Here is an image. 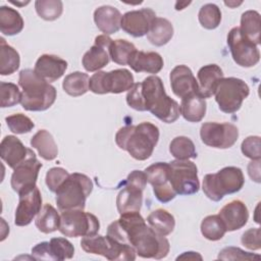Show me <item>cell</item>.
<instances>
[{"mask_svg":"<svg viewBox=\"0 0 261 261\" xmlns=\"http://www.w3.org/2000/svg\"><path fill=\"white\" fill-rule=\"evenodd\" d=\"M22 16L15 9L8 6L0 7V31L5 36H14L23 29Z\"/></svg>","mask_w":261,"mask_h":261,"instance_id":"f1b7e54d","label":"cell"},{"mask_svg":"<svg viewBox=\"0 0 261 261\" xmlns=\"http://www.w3.org/2000/svg\"><path fill=\"white\" fill-rule=\"evenodd\" d=\"M200 137L202 142L212 148L227 149L234 145L239 138V129L228 122H205L201 125Z\"/></svg>","mask_w":261,"mask_h":261,"instance_id":"4fadbf2b","label":"cell"},{"mask_svg":"<svg viewBox=\"0 0 261 261\" xmlns=\"http://www.w3.org/2000/svg\"><path fill=\"white\" fill-rule=\"evenodd\" d=\"M32 255L36 260H54V256L50 248V242H42L37 244L32 249Z\"/></svg>","mask_w":261,"mask_h":261,"instance_id":"681fc988","label":"cell"},{"mask_svg":"<svg viewBox=\"0 0 261 261\" xmlns=\"http://www.w3.org/2000/svg\"><path fill=\"white\" fill-rule=\"evenodd\" d=\"M67 69V62L57 55L43 54L36 61L34 70L41 79L53 83L60 79Z\"/></svg>","mask_w":261,"mask_h":261,"instance_id":"d6986e66","label":"cell"},{"mask_svg":"<svg viewBox=\"0 0 261 261\" xmlns=\"http://www.w3.org/2000/svg\"><path fill=\"white\" fill-rule=\"evenodd\" d=\"M241 33L255 45L260 44V14L256 10H247L241 17Z\"/></svg>","mask_w":261,"mask_h":261,"instance_id":"1f68e13d","label":"cell"},{"mask_svg":"<svg viewBox=\"0 0 261 261\" xmlns=\"http://www.w3.org/2000/svg\"><path fill=\"white\" fill-rule=\"evenodd\" d=\"M201 232L209 241H218L223 238L226 228L219 215H208L201 223Z\"/></svg>","mask_w":261,"mask_h":261,"instance_id":"8d00e7d4","label":"cell"},{"mask_svg":"<svg viewBox=\"0 0 261 261\" xmlns=\"http://www.w3.org/2000/svg\"><path fill=\"white\" fill-rule=\"evenodd\" d=\"M249 86L238 77H223L218 83L214 96L219 109L224 113L237 112L249 96Z\"/></svg>","mask_w":261,"mask_h":261,"instance_id":"9c48e42d","label":"cell"},{"mask_svg":"<svg viewBox=\"0 0 261 261\" xmlns=\"http://www.w3.org/2000/svg\"><path fill=\"white\" fill-rule=\"evenodd\" d=\"M155 17L156 14L151 8L132 10L122 15L120 28L135 38L143 37L148 34Z\"/></svg>","mask_w":261,"mask_h":261,"instance_id":"e0dca14e","label":"cell"},{"mask_svg":"<svg viewBox=\"0 0 261 261\" xmlns=\"http://www.w3.org/2000/svg\"><path fill=\"white\" fill-rule=\"evenodd\" d=\"M173 36L172 23L163 17H155L152 21L150 30L147 34L148 41L155 46H163L167 44Z\"/></svg>","mask_w":261,"mask_h":261,"instance_id":"83f0119b","label":"cell"},{"mask_svg":"<svg viewBox=\"0 0 261 261\" xmlns=\"http://www.w3.org/2000/svg\"><path fill=\"white\" fill-rule=\"evenodd\" d=\"M100 229L99 219L82 209L61 211L58 230L65 237L77 238L95 234Z\"/></svg>","mask_w":261,"mask_h":261,"instance_id":"ba28073f","label":"cell"},{"mask_svg":"<svg viewBox=\"0 0 261 261\" xmlns=\"http://www.w3.org/2000/svg\"><path fill=\"white\" fill-rule=\"evenodd\" d=\"M245 184V177L241 168L226 166L216 173H208L204 176L202 189L204 194L214 202L220 201L225 195L239 192Z\"/></svg>","mask_w":261,"mask_h":261,"instance_id":"8992f818","label":"cell"},{"mask_svg":"<svg viewBox=\"0 0 261 261\" xmlns=\"http://www.w3.org/2000/svg\"><path fill=\"white\" fill-rule=\"evenodd\" d=\"M141 95L145 111H150L161 121L172 123L179 117V105L167 96L159 76H147L141 83Z\"/></svg>","mask_w":261,"mask_h":261,"instance_id":"3957f363","label":"cell"},{"mask_svg":"<svg viewBox=\"0 0 261 261\" xmlns=\"http://www.w3.org/2000/svg\"><path fill=\"white\" fill-rule=\"evenodd\" d=\"M153 192H154L156 199L158 201H160L161 203H168L171 200H173L176 196V193L173 190V188L171 187L170 182L165 184L163 186L154 187Z\"/></svg>","mask_w":261,"mask_h":261,"instance_id":"c3c4849f","label":"cell"},{"mask_svg":"<svg viewBox=\"0 0 261 261\" xmlns=\"http://www.w3.org/2000/svg\"><path fill=\"white\" fill-rule=\"evenodd\" d=\"M144 172L147 177V182L153 188L169 182V163L167 162L154 163L148 166Z\"/></svg>","mask_w":261,"mask_h":261,"instance_id":"74e56055","label":"cell"},{"mask_svg":"<svg viewBox=\"0 0 261 261\" xmlns=\"http://www.w3.org/2000/svg\"><path fill=\"white\" fill-rule=\"evenodd\" d=\"M35 8L41 18L51 21L60 17L63 11V3L60 0H37Z\"/></svg>","mask_w":261,"mask_h":261,"instance_id":"f35d334b","label":"cell"},{"mask_svg":"<svg viewBox=\"0 0 261 261\" xmlns=\"http://www.w3.org/2000/svg\"><path fill=\"white\" fill-rule=\"evenodd\" d=\"M6 124L10 132L16 135H22L30 133L34 127L35 123L33 120L22 113H15L5 117Z\"/></svg>","mask_w":261,"mask_h":261,"instance_id":"60d3db41","label":"cell"},{"mask_svg":"<svg viewBox=\"0 0 261 261\" xmlns=\"http://www.w3.org/2000/svg\"><path fill=\"white\" fill-rule=\"evenodd\" d=\"M18 85L22 89L20 104L24 110L45 111L56 100V89L37 75L34 69L20 70Z\"/></svg>","mask_w":261,"mask_h":261,"instance_id":"277c9868","label":"cell"},{"mask_svg":"<svg viewBox=\"0 0 261 261\" xmlns=\"http://www.w3.org/2000/svg\"><path fill=\"white\" fill-rule=\"evenodd\" d=\"M169 80L173 94L181 99L193 93H200L198 82L191 68L187 65L175 66L170 71Z\"/></svg>","mask_w":261,"mask_h":261,"instance_id":"ac0fdd59","label":"cell"},{"mask_svg":"<svg viewBox=\"0 0 261 261\" xmlns=\"http://www.w3.org/2000/svg\"><path fill=\"white\" fill-rule=\"evenodd\" d=\"M41 167L42 163L37 159L36 154L32 150L29 156L13 169L10 180L13 191L18 194L20 191L35 186Z\"/></svg>","mask_w":261,"mask_h":261,"instance_id":"9a60e30c","label":"cell"},{"mask_svg":"<svg viewBox=\"0 0 261 261\" xmlns=\"http://www.w3.org/2000/svg\"><path fill=\"white\" fill-rule=\"evenodd\" d=\"M198 18L200 24L204 29L214 30L220 24L221 21L220 8L213 3H207L200 8Z\"/></svg>","mask_w":261,"mask_h":261,"instance_id":"ab89813d","label":"cell"},{"mask_svg":"<svg viewBox=\"0 0 261 261\" xmlns=\"http://www.w3.org/2000/svg\"><path fill=\"white\" fill-rule=\"evenodd\" d=\"M122 15L120 11L110 5H103L94 11V21L96 27L106 36L119 31Z\"/></svg>","mask_w":261,"mask_h":261,"instance_id":"7402d4cb","label":"cell"},{"mask_svg":"<svg viewBox=\"0 0 261 261\" xmlns=\"http://www.w3.org/2000/svg\"><path fill=\"white\" fill-rule=\"evenodd\" d=\"M163 58L157 52H144L136 50L132 55L128 66L136 72L158 73L163 67Z\"/></svg>","mask_w":261,"mask_h":261,"instance_id":"603a6c76","label":"cell"},{"mask_svg":"<svg viewBox=\"0 0 261 261\" xmlns=\"http://www.w3.org/2000/svg\"><path fill=\"white\" fill-rule=\"evenodd\" d=\"M20 64L18 52L8 44L4 38L0 39V74L9 75L15 72Z\"/></svg>","mask_w":261,"mask_h":261,"instance_id":"4dcf8cb0","label":"cell"},{"mask_svg":"<svg viewBox=\"0 0 261 261\" xmlns=\"http://www.w3.org/2000/svg\"><path fill=\"white\" fill-rule=\"evenodd\" d=\"M37 228L44 233H51L59 228L60 215L50 204H45L35 220Z\"/></svg>","mask_w":261,"mask_h":261,"instance_id":"d6a6232c","label":"cell"},{"mask_svg":"<svg viewBox=\"0 0 261 261\" xmlns=\"http://www.w3.org/2000/svg\"><path fill=\"white\" fill-rule=\"evenodd\" d=\"M143 189L133 185L123 187L116 197V207L119 214L140 212L143 203Z\"/></svg>","mask_w":261,"mask_h":261,"instance_id":"cb8c5ba5","label":"cell"},{"mask_svg":"<svg viewBox=\"0 0 261 261\" xmlns=\"http://www.w3.org/2000/svg\"><path fill=\"white\" fill-rule=\"evenodd\" d=\"M147 222L158 234L163 237L170 234L175 226L173 215L164 209L152 211L147 217Z\"/></svg>","mask_w":261,"mask_h":261,"instance_id":"f546056e","label":"cell"},{"mask_svg":"<svg viewBox=\"0 0 261 261\" xmlns=\"http://www.w3.org/2000/svg\"><path fill=\"white\" fill-rule=\"evenodd\" d=\"M227 45L229 47L233 61L242 67H253L260 60V52L257 45L247 39L240 31L239 27L232 28L227 35Z\"/></svg>","mask_w":261,"mask_h":261,"instance_id":"7c38bea8","label":"cell"},{"mask_svg":"<svg viewBox=\"0 0 261 261\" xmlns=\"http://www.w3.org/2000/svg\"><path fill=\"white\" fill-rule=\"evenodd\" d=\"M32 152L15 136H6L0 145V156L2 160L12 169L21 163Z\"/></svg>","mask_w":261,"mask_h":261,"instance_id":"44dd1931","label":"cell"},{"mask_svg":"<svg viewBox=\"0 0 261 261\" xmlns=\"http://www.w3.org/2000/svg\"><path fill=\"white\" fill-rule=\"evenodd\" d=\"M0 95H1L0 105L2 108L14 106L20 103V100H21V92L19 91L18 87L12 83L1 82Z\"/></svg>","mask_w":261,"mask_h":261,"instance_id":"b9f144b4","label":"cell"},{"mask_svg":"<svg viewBox=\"0 0 261 261\" xmlns=\"http://www.w3.org/2000/svg\"><path fill=\"white\" fill-rule=\"evenodd\" d=\"M51 252L54 256V260L70 259L74 255L73 245L65 238H52L50 240Z\"/></svg>","mask_w":261,"mask_h":261,"instance_id":"7bdbcfd3","label":"cell"},{"mask_svg":"<svg viewBox=\"0 0 261 261\" xmlns=\"http://www.w3.org/2000/svg\"><path fill=\"white\" fill-rule=\"evenodd\" d=\"M69 176L66 169L62 167H52L46 173V185L51 192H56L62 182Z\"/></svg>","mask_w":261,"mask_h":261,"instance_id":"ee69618b","label":"cell"},{"mask_svg":"<svg viewBox=\"0 0 261 261\" xmlns=\"http://www.w3.org/2000/svg\"><path fill=\"white\" fill-rule=\"evenodd\" d=\"M218 259L222 260H254L260 259V255H256L237 247H226L219 252Z\"/></svg>","mask_w":261,"mask_h":261,"instance_id":"f6af8a7d","label":"cell"},{"mask_svg":"<svg viewBox=\"0 0 261 261\" xmlns=\"http://www.w3.org/2000/svg\"><path fill=\"white\" fill-rule=\"evenodd\" d=\"M134 75L125 68L114 69L109 72L96 71L89 81V90L95 94H120L129 91L134 86Z\"/></svg>","mask_w":261,"mask_h":261,"instance_id":"30bf717a","label":"cell"},{"mask_svg":"<svg viewBox=\"0 0 261 261\" xmlns=\"http://www.w3.org/2000/svg\"><path fill=\"white\" fill-rule=\"evenodd\" d=\"M170 154L177 160H189L197 157L193 141L185 136L175 137L169 144Z\"/></svg>","mask_w":261,"mask_h":261,"instance_id":"d590c367","label":"cell"},{"mask_svg":"<svg viewBox=\"0 0 261 261\" xmlns=\"http://www.w3.org/2000/svg\"><path fill=\"white\" fill-rule=\"evenodd\" d=\"M206 101L200 93H193L181 99L179 113L190 122H199L206 113Z\"/></svg>","mask_w":261,"mask_h":261,"instance_id":"484cf974","label":"cell"},{"mask_svg":"<svg viewBox=\"0 0 261 261\" xmlns=\"http://www.w3.org/2000/svg\"><path fill=\"white\" fill-rule=\"evenodd\" d=\"M107 236L120 244L129 245L142 258L162 259L170 249L168 240L147 225L140 212L120 214L108 225Z\"/></svg>","mask_w":261,"mask_h":261,"instance_id":"6da1fadb","label":"cell"},{"mask_svg":"<svg viewBox=\"0 0 261 261\" xmlns=\"http://www.w3.org/2000/svg\"><path fill=\"white\" fill-rule=\"evenodd\" d=\"M90 77L82 71H74L67 74L62 83V88L66 94L72 97H79L89 91Z\"/></svg>","mask_w":261,"mask_h":261,"instance_id":"836d02e7","label":"cell"},{"mask_svg":"<svg viewBox=\"0 0 261 261\" xmlns=\"http://www.w3.org/2000/svg\"><path fill=\"white\" fill-rule=\"evenodd\" d=\"M224 4L225 5H228V6H230V7H233L234 5H240V4H242V2H239V3H236V2H224Z\"/></svg>","mask_w":261,"mask_h":261,"instance_id":"db71d44e","label":"cell"},{"mask_svg":"<svg viewBox=\"0 0 261 261\" xmlns=\"http://www.w3.org/2000/svg\"><path fill=\"white\" fill-rule=\"evenodd\" d=\"M261 230L259 227L249 228L242 236V244L250 250H259L261 248Z\"/></svg>","mask_w":261,"mask_h":261,"instance_id":"7dc6e473","label":"cell"},{"mask_svg":"<svg viewBox=\"0 0 261 261\" xmlns=\"http://www.w3.org/2000/svg\"><path fill=\"white\" fill-rule=\"evenodd\" d=\"M112 39L106 35H99L95 38L94 45L84 54L82 63L87 71L94 72L105 67L110 60L109 47Z\"/></svg>","mask_w":261,"mask_h":261,"instance_id":"2e32d148","label":"cell"},{"mask_svg":"<svg viewBox=\"0 0 261 261\" xmlns=\"http://www.w3.org/2000/svg\"><path fill=\"white\" fill-rule=\"evenodd\" d=\"M81 247L89 254L101 255L111 261H132L137 257L135 249L129 245L120 244L108 236L98 233L84 237Z\"/></svg>","mask_w":261,"mask_h":261,"instance_id":"52a82bcc","label":"cell"},{"mask_svg":"<svg viewBox=\"0 0 261 261\" xmlns=\"http://www.w3.org/2000/svg\"><path fill=\"white\" fill-rule=\"evenodd\" d=\"M197 76L200 94L204 98H210L214 95L220 80L223 79V71L217 64H208L199 69Z\"/></svg>","mask_w":261,"mask_h":261,"instance_id":"d4e9b609","label":"cell"},{"mask_svg":"<svg viewBox=\"0 0 261 261\" xmlns=\"http://www.w3.org/2000/svg\"><path fill=\"white\" fill-rule=\"evenodd\" d=\"M93 191L92 179L83 173L74 172L57 189L56 204L60 211L71 209H85L86 200Z\"/></svg>","mask_w":261,"mask_h":261,"instance_id":"5b68a950","label":"cell"},{"mask_svg":"<svg viewBox=\"0 0 261 261\" xmlns=\"http://www.w3.org/2000/svg\"><path fill=\"white\" fill-rule=\"evenodd\" d=\"M31 146L35 148L39 155L45 160H54L58 155V148L54 138L46 129H40L32 137Z\"/></svg>","mask_w":261,"mask_h":261,"instance_id":"4316f807","label":"cell"},{"mask_svg":"<svg viewBox=\"0 0 261 261\" xmlns=\"http://www.w3.org/2000/svg\"><path fill=\"white\" fill-rule=\"evenodd\" d=\"M226 231H233L246 225L249 219V211L244 202L233 200L225 204L218 213Z\"/></svg>","mask_w":261,"mask_h":261,"instance_id":"ffe728a7","label":"cell"},{"mask_svg":"<svg viewBox=\"0 0 261 261\" xmlns=\"http://www.w3.org/2000/svg\"><path fill=\"white\" fill-rule=\"evenodd\" d=\"M125 184L133 185L141 189H145L147 185V177L144 171L142 170H133L126 177Z\"/></svg>","mask_w":261,"mask_h":261,"instance_id":"f907efd6","label":"cell"},{"mask_svg":"<svg viewBox=\"0 0 261 261\" xmlns=\"http://www.w3.org/2000/svg\"><path fill=\"white\" fill-rule=\"evenodd\" d=\"M136 50V46L126 40H112L109 47V56L113 62L119 65H126Z\"/></svg>","mask_w":261,"mask_h":261,"instance_id":"e575fe53","label":"cell"},{"mask_svg":"<svg viewBox=\"0 0 261 261\" xmlns=\"http://www.w3.org/2000/svg\"><path fill=\"white\" fill-rule=\"evenodd\" d=\"M179 259H185V260H195V259H199V260H202V256L197 253V252H185L182 253L180 256H178L176 258V260H179Z\"/></svg>","mask_w":261,"mask_h":261,"instance_id":"f5cc1de1","label":"cell"},{"mask_svg":"<svg viewBox=\"0 0 261 261\" xmlns=\"http://www.w3.org/2000/svg\"><path fill=\"white\" fill-rule=\"evenodd\" d=\"M242 153L252 159V160H260L261 151H260V137L259 136H250L246 138L241 146Z\"/></svg>","mask_w":261,"mask_h":261,"instance_id":"bcb514c9","label":"cell"},{"mask_svg":"<svg viewBox=\"0 0 261 261\" xmlns=\"http://www.w3.org/2000/svg\"><path fill=\"white\" fill-rule=\"evenodd\" d=\"M248 173L252 180L260 182V160H252L248 165Z\"/></svg>","mask_w":261,"mask_h":261,"instance_id":"816d5d0a","label":"cell"},{"mask_svg":"<svg viewBox=\"0 0 261 261\" xmlns=\"http://www.w3.org/2000/svg\"><path fill=\"white\" fill-rule=\"evenodd\" d=\"M158 140L159 128L148 121L141 122L138 125L120 127L115 135L116 145L139 161L151 157Z\"/></svg>","mask_w":261,"mask_h":261,"instance_id":"7a4b0ae2","label":"cell"},{"mask_svg":"<svg viewBox=\"0 0 261 261\" xmlns=\"http://www.w3.org/2000/svg\"><path fill=\"white\" fill-rule=\"evenodd\" d=\"M169 182L178 195L198 193L200 181L196 164L190 160L177 159L169 162Z\"/></svg>","mask_w":261,"mask_h":261,"instance_id":"8fae6325","label":"cell"},{"mask_svg":"<svg viewBox=\"0 0 261 261\" xmlns=\"http://www.w3.org/2000/svg\"><path fill=\"white\" fill-rule=\"evenodd\" d=\"M18 205L15 210L14 223L17 226L29 225L42 209V197L38 187L32 186L18 193Z\"/></svg>","mask_w":261,"mask_h":261,"instance_id":"5bb4252c","label":"cell"}]
</instances>
